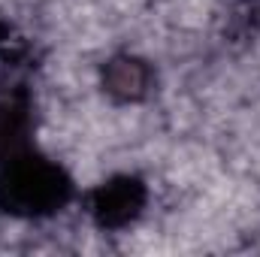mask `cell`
Masks as SVG:
<instances>
[{
    "instance_id": "cell-1",
    "label": "cell",
    "mask_w": 260,
    "mask_h": 257,
    "mask_svg": "<svg viewBox=\"0 0 260 257\" xmlns=\"http://www.w3.org/2000/svg\"><path fill=\"white\" fill-rule=\"evenodd\" d=\"M70 191L73 188L64 170L34 151L12 154L0 170V209L18 218H43L58 212L70 200Z\"/></svg>"
},
{
    "instance_id": "cell-2",
    "label": "cell",
    "mask_w": 260,
    "mask_h": 257,
    "mask_svg": "<svg viewBox=\"0 0 260 257\" xmlns=\"http://www.w3.org/2000/svg\"><path fill=\"white\" fill-rule=\"evenodd\" d=\"M145 206V188L139 179L130 176H118L106 185H100L94 197H91V215L100 227H124L130 224Z\"/></svg>"
},
{
    "instance_id": "cell-3",
    "label": "cell",
    "mask_w": 260,
    "mask_h": 257,
    "mask_svg": "<svg viewBox=\"0 0 260 257\" xmlns=\"http://www.w3.org/2000/svg\"><path fill=\"white\" fill-rule=\"evenodd\" d=\"M103 85L109 94H115L121 100H139L148 91V70L133 58H115L106 64Z\"/></svg>"
}]
</instances>
